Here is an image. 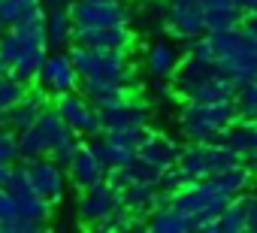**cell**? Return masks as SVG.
<instances>
[{
	"mask_svg": "<svg viewBox=\"0 0 257 233\" xmlns=\"http://www.w3.org/2000/svg\"><path fill=\"white\" fill-rule=\"evenodd\" d=\"M79 134L70 131V125L64 122V115L55 106H46L43 115L19 134V149H22V161H37V158H55L64 167L70 164V158L76 155V149L82 146L76 140Z\"/></svg>",
	"mask_w": 257,
	"mask_h": 233,
	"instance_id": "6da1fadb",
	"label": "cell"
},
{
	"mask_svg": "<svg viewBox=\"0 0 257 233\" xmlns=\"http://www.w3.org/2000/svg\"><path fill=\"white\" fill-rule=\"evenodd\" d=\"M173 85L185 100H233L236 97V85L221 73L215 58H200L194 52H188L176 73H173Z\"/></svg>",
	"mask_w": 257,
	"mask_h": 233,
	"instance_id": "7a4b0ae2",
	"label": "cell"
},
{
	"mask_svg": "<svg viewBox=\"0 0 257 233\" xmlns=\"http://www.w3.org/2000/svg\"><path fill=\"white\" fill-rule=\"evenodd\" d=\"M236 119V100H185L179 109V128L191 143H221V134Z\"/></svg>",
	"mask_w": 257,
	"mask_h": 233,
	"instance_id": "3957f363",
	"label": "cell"
},
{
	"mask_svg": "<svg viewBox=\"0 0 257 233\" xmlns=\"http://www.w3.org/2000/svg\"><path fill=\"white\" fill-rule=\"evenodd\" d=\"M233 197L212 191L206 182H191L179 191L170 194V206L179 209L182 215H188L191 221V233L203 230V233H218V218L221 212L230 206Z\"/></svg>",
	"mask_w": 257,
	"mask_h": 233,
	"instance_id": "277c9868",
	"label": "cell"
},
{
	"mask_svg": "<svg viewBox=\"0 0 257 233\" xmlns=\"http://www.w3.org/2000/svg\"><path fill=\"white\" fill-rule=\"evenodd\" d=\"M70 55H73V64L79 70L82 79H97V82H121L127 88H137L140 79H137V70L131 67L124 52H94V49H85V46H70Z\"/></svg>",
	"mask_w": 257,
	"mask_h": 233,
	"instance_id": "5b68a950",
	"label": "cell"
},
{
	"mask_svg": "<svg viewBox=\"0 0 257 233\" xmlns=\"http://www.w3.org/2000/svg\"><path fill=\"white\" fill-rule=\"evenodd\" d=\"M236 164H242V158L224 143H191L188 149H182V158H179V167L191 182H206Z\"/></svg>",
	"mask_w": 257,
	"mask_h": 233,
	"instance_id": "8992f818",
	"label": "cell"
},
{
	"mask_svg": "<svg viewBox=\"0 0 257 233\" xmlns=\"http://www.w3.org/2000/svg\"><path fill=\"white\" fill-rule=\"evenodd\" d=\"M52 106L64 115V122L70 125L73 134H79V137H91V140L103 134V115H100V109H97L85 94H79V91H67V94L55 97Z\"/></svg>",
	"mask_w": 257,
	"mask_h": 233,
	"instance_id": "52a82bcc",
	"label": "cell"
},
{
	"mask_svg": "<svg viewBox=\"0 0 257 233\" xmlns=\"http://www.w3.org/2000/svg\"><path fill=\"white\" fill-rule=\"evenodd\" d=\"M70 16L76 28H121L131 25V10L124 0H70Z\"/></svg>",
	"mask_w": 257,
	"mask_h": 233,
	"instance_id": "ba28073f",
	"label": "cell"
},
{
	"mask_svg": "<svg viewBox=\"0 0 257 233\" xmlns=\"http://www.w3.org/2000/svg\"><path fill=\"white\" fill-rule=\"evenodd\" d=\"M124 209V200H121V191L112 188L109 182L97 185V188H88V191H79V221L85 227H100L106 218H112L115 212Z\"/></svg>",
	"mask_w": 257,
	"mask_h": 233,
	"instance_id": "9c48e42d",
	"label": "cell"
},
{
	"mask_svg": "<svg viewBox=\"0 0 257 233\" xmlns=\"http://www.w3.org/2000/svg\"><path fill=\"white\" fill-rule=\"evenodd\" d=\"M79 82H82V76H79V70L73 64L70 49L49 52V58H46V64H43V70L37 76V85H43L52 97H61L67 91H76Z\"/></svg>",
	"mask_w": 257,
	"mask_h": 233,
	"instance_id": "30bf717a",
	"label": "cell"
},
{
	"mask_svg": "<svg viewBox=\"0 0 257 233\" xmlns=\"http://www.w3.org/2000/svg\"><path fill=\"white\" fill-rule=\"evenodd\" d=\"M167 31L176 40H197L206 34V7L200 0H170L167 4Z\"/></svg>",
	"mask_w": 257,
	"mask_h": 233,
	"instance_id": "8fae6325",
	"label": "cell"
},
{
	"mask_svg": "<svg viewBox=\"0 0 257 233\" xmlns=\"http://www.w3.org/2000/svg\"><path fill=\"white\" fill-rule=\"evenodd\" d=\"M7 188H10V194L16 197L19 212H22L25 218L49 221L55 203H49L43 194H37V188L31 185V176H28V167H25V164H16V167H13V173H10V179H7Z\"/></svg>",
	"mask_w": 257,
	"mask_h": 233,
	"instance_id": "7c38bea8",
	"label": "cell"
},
{
	"mask_svg": "<svg viewBox=\"0 0 257 233\" xmlns=\"http://www.w3.org/2000/svg\"><path fill=\"white\" fill-rule=\"evenodd\" d=\"M28 167V176H31V185L37 188V194H43L49 203H61L64 200V188L70 182L67 176V167L55 158H37V161H25Z\"/></svg>",
	"mask_w": 257,
	"mask_h": 233,
	"instance_id": "4fadbf2b",
	"label": "cell"
},
{
	"mask_svg": "<svg viewBox=\"0 0 257 233\" xmlns=\"http://www.w3.org/2000/svg\"><path fill=\"white\" fill-rule=\"evenodd\" d=\"M67 176H70V185L79 188V191H88V188H97L106 182L109 176V167L103 164V158L94 152L91 143H82L76 149V155L70 158L67 164Z\"/></svg>",
	"mask_w": 257,
	"mask_h": 233,
	"instance_id": "5bb4252c",
	"label": "cell"
},
{
	"mask_svg": "<svg viewBox=\"0 0 257 233\" xmlns=\"http://www.w3.org/2000/svg\"><path fill=\"white\" fill-rule=\"evenodd\" d=\"M218 67H221V73H224L236 88H245V85L257 82V43L245 34V40H242L227 58H221Z\"/></svg>",
	"mask_w": 257,
	"mask_h": 233,
	"instance_id": "9a60e30c",
	"label": "cell"
},
{
	"mask_svg": "<svg viewBox=\"0 0 257 233\" xmlns=\"http://www.w3.org/2000/svg\"><path fill=\"white\" fill-rule=\"evenodd\" d=\"M73 43L94 49V52H124L127 55L134 46V34L127 31V25H121V28H76Z\"/></svg>",
	"mask_w": 257,
	"mask_h": 233,
	"instance_id": "2e32d148",
	"label": "cell"
},
{
	"mask_svg": "<svg viewBox=\"0 0 257 233\" xmlns=\"http://www.w3.org/2000/svg\"><path fill=\"white\" fill-rule=\"evenodd\" d=\"M49 100H52V94H49L43 85L28 88V94H25L16 106H10V109L4 112V125H7L10 131H16V134L28 131V128L40 119V115H43V109H46V106H52Z\"/></svg>",
	"mask_w": 257,
	"mask_h": 233,
	"instance_id": "e0dca14e",
	"label": "cell"
},
{
	"mask_svg": "<svg viewBox=\"0 0 257 233\" xmlns=\"http://www.w3.org/2000/svg\"><path fill=\"white\" fill-rule=\"evenodd\" d=\"M221 143L224 146H230L239 158H242V164L257 176V119H239L221 134Z\"/></svg>",
	"mask_w": 257,
	"mask_h": 233,
	"instance_id": "ac0fdd59",
	"label": "cell"
},
{
	"mask_svg": "<svg viewBox=\"0 0 257 233\" xmlns=\"http://www.w3.org/2000/svg\"><path fill=\"white\" fill-rule=\"evenodd\" d=\"M103 115V131H131V128H149V106L140 100H124L118 106H109Z\"/></svg>",
	"mask_w": 257,
	"mask_h": 233,
	"instance_id": "d6986e66",
	"label": "cell"
},
{
	"mask_svg": "<svg viewBox=\"0 0 257 233\" xmlns=\"http://www.w3.org/2000/svg\"><path fill=\"white\" fill-rule=\"evenodd\" d=\"M79 91H82L100 112L134 97V88H127V85H121V82H97V79H82V82H79Z\"/></svg>",
	"mask_w": 257,
	"mask_h": 233,
	"instance_id": "ffe728a7",
	"label": "cell"
},
{
	"mask_svg": "<svg viewBox=\"0 0 257 233\" xmlns=\"http://www.w3.org/2000/svg\"><path fill=\"white\" fill-rule=\"evenodd\" d=\"M137 155L146 158V161H152V164H158V167H164V170H170V167L179 164V158H182V146H179L176 140H170L167 134H155V131H149V137L143 140V146H140Z\"/></svg>",
	"mask_w": 257,
	"mask_h": 233,
	"instance_id": "44dd1931",
	"label": "cell"
},
{
	"mask_svg": "<svg viewBox=\"0 0 257 233\" xmlns=\"http://www.w3.org/2000/svg\"><path fill=\"white\" fill-rule=\"evenodd\" d=\"M73 37H76V22L70 16V7L49 10L46 13V40H49V49L52 52L70 49L73 46Z\"/></svg>",
	"mask_w": 257,
	"mask_h": 233,
	"instance_id": "7402d4cb",
	"label": "cell"
},
{
	"mask_svg": "<svg viewBox=\"0 0 257 233\" xmlns=\"http://www.w3.org/2000/svg\"><path fill=\"white\" fill-rule=\"evenodd\" d=\"M46 16L40 0H0V34L4 31H16L19 25Z\"/></svg>",
	"mask_w": 257,
	"mask_h": 233,
	"instance_id": "603a6c76",
	"label": "cell"
},
{
	"mask_svg": "<svg viewBox=\"0 0 257 233\" xmlns=\"http://www.w3.org/2000/svg\"><path fill=\"white\" fill-rule=\"evenodd\" d=\"M251 182H254V173H251L245 164H236V167H230V170H224V173L206 179V185H209L212 191L227 194V197H239V194H245V188H251Z\"/></svg>",
	"mask_w": 257,
	"mask_h": 233,
	"instance_id": "cb8c5ba5",
	"label": "cell"
},
{
	"mask_svg": "<svg viewBox=\"0 0 257 233\" xmlns=\"http://www.w3.org/2000/svg\"><path fill=\"white\" fill-rule=\"evenodd\" d=\"M176 67H179V55H176V49L170 43H155L146 52V70H149L152 79L167 82V79H173Z\"/></svg>",
	"mask_w": 257,
	"mask_h": 233,
	"instance_id": "d4e9b609",
	"label": "cell"
},
{
	"mask_svg": "<svg viewBox=\"0 0 257 233\" xmlns=\"http://www.w3.org/2000/svg\"><path fill=\"white\" fill-rule=\"evenodd\" d=\"M146 230H155V233H191V221L188 215H182L179 209H173L170 203L155 209L146 221Z\"/></svg>",
	"mask_w": 257,
	"mask_h": 233,
	"instance_id": "484cf974",
	"label": "cell"
},
{
	"mask_svg": "<svg viewBox=\"0 0 257 233\" xmlns=\"http://www.w3.org/2000/svg\"><path fill=\"white\" fill-rule=\"evenodd\" d=\"M245 22V13L239 7H221V10H206V34H215V31H233V28H242Z\"/></svg>",
	"mask_w": 257,
	"mask_h": 233,
	"instance_id": "4316f807",
	"label": "cell"
},
{
	"mask_svg": "<svg viewBox=\"0 0 257 233\" xmlns=\"http://www.w3.org/2000/svg\"><path fill=\"white\" fill-rule=\"evenodd\" d=\"M91 146H94V152L103 158V164H106V167H127V164L137 158V152L121 149V146H115V143H109V140H103V137H94V140H91Z\"/></svg>",
	"mask_w": 257,
	"mask_h": 233,
	"instance_id": "83f0119b",
	"label": "cell"
},
{
	"mask_svg": "<svg viewBox=\"0 0 257 233\" xmlns=\"http://www.w3.org/2000/svg\"><path fill=\"white\" fill-rule=\"evenodd\" d=\"M218 233H245V206L242 197H233L218 218Z\"/></svg>",
	"mask_w": 257,
	"mask_h": 233,
	"instance_id": "f1b7e54d",
	"label": "cell"
},
{
	"mask_svg": "<svg viewBox=\"0 0 257 233\" xmlns=\"http://www.w3.org/2000/svg\"><path fill=\"white\" fill-rule=\"evenodd\" d=\"M100 137H103V140H109V143H115V146H121V149L140 152L143 140L149 137V128H131V131H103Z\"/></svg>",
	"mask_w": 257,
	"mask_h": 233,
	"instance_id": "f546056e",
	"label": "cell"
},
{
	"mask_svg": "<svg viewBox=\"0 0 257 233\" xmlns=\"http://www.w3.org/2000/svg\"><path fill=\"white\" fill-rule=\"evenodd\" d=\"M28 94V85L19 82L16 76H0V112H7Z\"/></svg>",
	"mask_w": 257,
	"mask_h": 233,
	"instance_id": "4dcf8cb0",
	"label": "cell"
},
{
	"mask_svg": "<svg viewBox=\"0 0 257 233\" xmlns=\"http://www.w3.org/2000/svg\"><path fill=\"white\" fill-rule=\"evenodd\" d=\"M19 161H22L19 134L4 125V128H0V164H4V167H13V164H19Z\"/></svg>",
	"mask_w": 257,
	"mask_h": 233,
	"instance_id": "1f68e13d",
	"label": "cell"
},
{
	"mask_svg": "<svg viewBox=\"0 0 257 233\" xmlns=\"http://www.w3.org/2000/svg\"><path fill=\"white\" fill-rule=\"evenodd\" d=\"M233 100H236V109H239L242 119H257V82L239 88Z\"/></svg>",
	"mask_w": 257,
	"mask_h": 233,
	"instance_id": "d6a6232c",
	"label": "cell"
},
{
	"mask_svg": "<svg viewBox=\"0 0 257 233\" xmlns=\"http://www.w3.org/2000/svg\"><path fill=\"white\" fill-rule=\"evenodd\" d=\"M46 227H49V221H34V218H25V215L0 221V233H40Z\"/></svg>",
	"mask_w": 257,
	"mask_h": 233,
	"instance_id": "836d02e7",
	"label": "cell"
},
{
	"mask_svg": "<svg viewBox=\"0 0 257 233\" xmlns=\"http://www.w3.org/2000/svg\"><path fill=\"white\" fill-rule=\"evenodd\" d=\"M185 185H191V179L185 176V170L176 164V167H170L167 173H164V179H161V191H167V194H173V191H179V188H185Z\"/></svg>",
	"mask_w": 257,
	"mask_h": 233,
	"instance_id": "e575fe53",
	"label": "cell"
},
{
	"mask_svg": "<svg viewBox=\"0 0 257 233\" xmlns=\"http://www.w3.org/2000/svg\"><path fill=\"white\" fill-rule=\"evenodd\" d=\"M239 197L245 206V233H257V191H245Z\"/></svg>",
	"mask_w": 257,
	"mask_h": 233,
	"instance_id": "d590c367",
	"label": "cell"
},
{
	"mask_svg": "<svg viewBox=\"0 0 257 233\" xmlns=\"http://www.w3.org/2000/svg\"><path fill=\"white\" fill-rule=\"evenodd\" d=\"M16 215H22V212H19V203H16V197L10 194V188L4 185V188H0V221H10V218H16Z\"/></svg>",
	"mask_w": 257,
	"mask_h": 233,
	"instance_id": "8d00e7d4",
	"label": "cell"
},
{
	"mask_svg": "<svg viewBox=\"0 0 257 233\" xmlns=\"http://www.w3.org/2000/svg\"><path fill=\"white\" fill-rule=\"evenodd\" d=\"M242 31L257 43V16H245V22H242Z\"/></svg>",
	"mask_w": 257,
	"mask_h": 233,
	"instance_id": "74e56055",
	"label": "cell"
},
{
	"mask_svg": "<svg viewBox=\"0 0 257 233\" xmlns=\"http://www.w3.org/2000/svg\"><path fill=\"white\" fill-rule=\"evenodd\" d=\"M236 7H239L245 16H257V0H236Z\"/></svg>",
	"mask_w": 257,
	"mask_h": 233,
	"instance_id": "f35d334b",
	"label": "cell"
},
{
	"mask_svg": "<svg viewBox=\"0 0 257 233\" xmlns=\"http://www.w3.org/2000/svg\"><path fill=\"white\" fill-rule=\"evenodd\" d=\"M206 10H221V7H236V0H200Z\"/></svg>",
	"mask_w": 257,
	"mask_h": 233,
	"instance_id": "ab89813d",
	"label": "cell"
},
{
	"mask_svg": "<svg viewBox=\"0 0 257 233\" xmlns=\"http://www.w3.org/2000/svg\"><path fill=\"white\" fill-rule=\"evenodd\" d=\"M43 4V10L49 13V10H61V7H70V0H40Z\"/></svg>",
	"mask_w": 257,
	"mask_h": 233,
	"instance_id": "60d3db41",
	"label": "cell"
},
{
	"mask_svg": "<svg viewBox=\"0 0 257 233\" xmlns=\"http://www.w3.org/2000/svg\"><path fill=\"white\" fill-rule=\"evenodd\" d=\"M0 76H13V64H10L4 55H0Z\"/></svg>",
	"mask_w": 257,
	"mask_h": 233,
	"instance_id": "b9f144b4",
	"label": "cell"
},
{
	"mask_svg": "<svg viewBox=\"0 0 257 233\" xmlns=\"http://www.w3.org/2000/svg\"><path fill=\"white\" fill-rule=\"evenodd\" d=\"M10 173H13V167H4V164H0V188H4V185H7V179H10Z\"/></svg>",
	"mask_w": 257,
	"mask_h": 233,
	"instance_id": "7bdbcfd3",
	"label": "cell"
},
{
	"mask_svg": "<svg viewBox=\"0 0 257 233\" xmlns=\"http://www.w3.org/2000/svg\"><path fill=\"white\" fill-rule=\"evenodd\" d=\"M152 4H170V0H152Z\"/></svg>",
	"mask_w": 257,
	"mask_h": 233,
	"instance_id": "ee69618b",
	"label": "cell"
},
{
	"mask_svg": "<svg viewBox=\"0 0 257 233\" xmlns=\"http://www.w3.org/2000/svg\"><path fill=\"white\" fill-rule=\"evenodd\" d=\"M0 128H4V112H0Z\"/></svg>",
	"mask_w": 257,
	"mask_h": 233,
	"instance_id": "f6af8a7d",
	"label": "cell"
},
{
	"mask_svg": "<svg viewBox=\"0 0 257 233\" xmlns=\"http://www.w3.org/2000/svg\"><path fill=\"white\" fill-rule=\"evenodd\" d=\"M76 4H85V0H76Z\"/></svg>",
	"mask_w": 257,
	"mask_h": 233,
	"instance_id": "bcb514c9",
	"label": "cell"
},
{
	"mask_svg": "<svg viewBox=\"0 0 257 233\" xmlns=\"http://www.w3.org/2000/svg\"><path fill=\"white\" fill-rule=\"evenodd\" d=\"M124 4H131V0H124Z\"/></svg>",
	"mask_w": 257,
	"mask_h": 233,
	"instance_id": "7dc6e473",
	"label": "cell"
}]
</instances>
